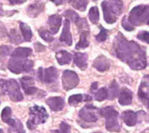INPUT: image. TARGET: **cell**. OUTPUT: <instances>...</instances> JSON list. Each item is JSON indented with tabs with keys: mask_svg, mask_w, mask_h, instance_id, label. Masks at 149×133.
Wrapping results in <instances>:
<instances>
[{
	"mask_svg": "<svg viewBox=\"0 0 149 133\" xmlns=\"http://www.w3.org/2000/svg\"><path fill=\"white\" fill-rule=\"evenodd\" d=\"M99 113L106 118V128L110 132H119L120 131V125L118 121L119 113L113 107L108 106L101 109Z\"/></svg>",
	"mask_w": 149,
	"mask_h": 133,
	"instance_id": "2",
	"label": "cell"
},
{
	"mask_svg": "<svg viewBox=\"0 0 149 133\" xmlns=\"http://www.w3.org/2000/svg\"><path fill=\"white\" fill-rule=\"evenodd\" d=\"M84 99L83 95L81 94H76V95H72L68 98V103L71 106H76L79 103H80Z\"/></svg>",
	"mask_w": 149,
	"mask_h": 133,
	"instance_id": "31",
	"label": "cell"
},
{
	"mask_svg": "<svg viewBox=\"0 0 149 133\" xmlns=\"http://www.w3.org/2000/svg\"><path fill=\"white\" fill-rule=\"evenodd\" d=\"M100 32H99V34L95 36V39L98 42H103L108 37V31L105 29L102 25H100Z\"/></svg>",
	"mask_w": 149,
	"mask_h": 133,
	"instance_id": "36",
	"label": "cell"
},
{
	"mask_svg": "<svg viewBox=\"0 0 149 133\" xmlns=\"http://www.w3.org/2000/svg\"><path fill=\"white\" fill-rule=\"evenodd\" d=\"M67 1H68V0H67Z\"/></svg>",
	"mask_w": 149,
	"mask_h": 133,
	"instance_id": "52",
	"label": "cell"
},
{
	"mask_svg": "<svg viewBox=\"0 0 149 133\" xmlns=\"http://www.w3.org/2000/svg\"><path fill=\"white\" fill-rule=\"evenodd\" d=\"M56 59L59 65H66L72 61V55L69 52L62 50V51H58L56 53Z\"/></svg>",
	"mask_w": 149,
	"mask_h": 133,
	"instance_id": "21",
	"label": "cell"
},
{
	"mask_svg": "<svg viewBox=\"0 0 149 133\" xmlns=\"http://www.w3.org/2000/svg\"><path fill=\"white\" fill-rule=\"evenodd\" d=\"M139 99L145 104L146 107L148 106L149 101V77L148 75H145L143 78L138 91Z\"/></svg>",
	"mask_w": 149,
	"mask_h": 133,
	"instance_id": "10",
	"label": "cell"
},
{
	"mask_svg": "<svg viewBox=\"0 0 149 133\" xmlns=\"http://www.w3.org/2000/svg\"><path fill=\"white\" fill-rule=\"evenodd\" d=\"M26 2V0H9V3L12 5L14 4H23Z\"/></svg>",
	"mask_w": 149,
	"mask_h": 133,
	"instance_id": "44",
	"label": "cell"
},
{
	"mask_svg": "<svg viewBox=\"0 0 149 133\" xmlns=\"http://www.w3.org/2000/svg\"><path fill=\"white\" fill-rule=\"evenodd\" d=\"M97 85H98V83L97 82H94V83H93L92 84V88H91V91L93 92V91H94L96 89H97Z\"/></svg>",
	"mask_w": 149,
	"mask_h": 133,
	"instance_id": "47",
	"label": "cell"
},
{
	"mask_svg": "<svg viewBox=\"0 0 149 133\" xmlns=\"http://www.w3.org/2000/svg\"><path fill=\"white\" fill-rule=\"evenodd\" d=\"M68 2L75 9H77L80 11H85L87 7V4H88L87 0H68Z\"/></svg>",
	"mask_w": 149,
	"mask_h": 133,
	"instance_id": "27",
	"label": "cell"
},
{
	"mask_svg": "<svg viewBox=\"0 0 149 133\" xmlns=\"http://www.w3.org/2000/svg\"><path fill=\"white\" fill-rule=\"evenodd\" d=\"M101 7L103 10V14H104V19L107 24H114L117 21V18L115 17V15L112 12L107 1L104 0L101 3Z\"/></svg>",
	"mask_w": 149,
	"mask_h": 133,
	"instance_id": "17",
	"label": "cell"
},
{
	"mask_svg": "<svg viewBox=\"0 0 149 133\" xmlns=\"http://www.w3.org/2000/svg\"><path fill=\"white\" fill-rule=\"evenodd\" d=\"M107 98V89L106 88H101L95 94V99L99 102L104 101Z\"/></svg>",
	"mask_w": 149,
	"mask_h": 133,
	"instance_id": "37",
	"label": "cell"
},
{
	"mask_svg": "<svg viewBox=\"0 0 149 133\" xmlns=\"http://www.w3.org/2000/svg\"><path fill=\"white\" fill-rule=\"evenodd\" d=\"M48 118V113L44 107L34 105L30 108V119L27 121V127L34 130L37 125L44 124Z\"/></svg>",
	"mask_w": 149,
	"mask_h": 133,
	"instance_id": "5",
	"label": "cell"
},
{
	"mask_svg": "<svg viewBox=\"0 0 149 133\" xmlns=\"http://www.w3.org/2000/svg\"><path fill=\"white\" fill-rule=\"evenodd\" d=\"M62 18L58 14H53L49 17L48 18V26H49V32L51 34H56L61 25Z\"/></svg>",
	"mask_w": 149,
	"mask_h": 133,
	"instance_id": "13",
	"label": "cell"
},
{
	"mask_svg": "<svg viewBox=\"0 0 149 133\" xmlns=\"http://www.w3.org/2000/svg\"><path fill=\"white\" fill-rule=\"evenodd\" d=\"M9 38H10V42L14 43V44H20L21 42H23V39L21 38V36L18 34L17 31L16 29H12L10 31V33H9Z\"/></svg>",
	"mask_w": 149,
	"mask_h": 133,
	"instance_id": "30",
	"label": "cell"
},
{
	"mask_svg": "<svg viewBox=\"0 0 149 133\" xmlns=\"http://www.w3.org/2000/svg\"><path fill=\"white\" fill-rule=\"evenodd\" d=\"M96 110H97V108L95 106L86 105L79 110V116L85 122L94 123L98 120V116L96 114Z\"/></svg>",
	"mask_w": 149,
	"mask_h": 133,
	"instance_id": "9",
	"label": "cell"
},
{
	"mask_svg": "<svg viewBox=\"0 0 149 133\" xmlns=\"http://www.w3.org/2000/svg\"><path fill=\"white\" fill-rule=\"evenodd\" d=\"M0 33L3 34V35H4L6 33V29H5L4 25L3 24H1V23H0Z\"/></svg>",
	"mask_w": 149,
	"mask_h": 133,
	"instance_id": "45",
	"label": "cell"
},
{
	"mask_svg": "<svg viewBox=\"0 0 149 133\" xmlns=\"http://www.w3.org/2000/svg\"><path fill=\"white\" fill-rule=\"evenodd\" d=\"M58 70L54 67H50L45 69H44L43 68H39L37 74L38 80L46 84L54 82L58 79Z\"/></svg>",
	"mask_w": 149,
	"mask_h": 133,
	"instance_id": "7",
	"label": "cell"
},
{
	"mask_svg": "<svg viewBox=\"0 0 149 133\" xmlns=\"http://www.w3.org/2000/svg\"><path fill=\"white\" fill-rule=\"evenodd\" d=\"M119 94H120L119 85H118L117 82L115 80H113L112 82V83L110 84V87L107 90V98L109 100H113L119 96Z\"/></svg>",
	"mask_w": 149,
	"mask_h": 133,
	"instance_id": "24",
	"label": "cell"
},
{
	"mask_svg": "<svg viewBox=\"0 0 149 133\" xmlns=\"http://www.w3.org/2000/svg\"><path fill=\"white\" fill-rule=\"evenodd\" d=\"M38 33H39L40 37H41V38L45 41V42L50 43V42H52V41L53 40V37H52V35L50 33V32H49V31L45 30V28H40V29L38 30Z\"/></svg>",
	"mask_w": 149,
	"mask_h": 133,
	"instance_id": "34",
	"label": "cell"
},
{
	"mask_svg": "<svg viewBox=\"0 0 149 133\" xmlns=\"http://www.w3.org/2000/svg\"><path fill=\"white\" fill-rule=\"evenodd\" d=\"M50 1H52V3H54L56 5H60L63 3V0H50Z\"/></svg>",
	"mask_w": 149,
	"mask_h": 133,
	"instance_id": "46",
	"label": "cell"
},
{
	"mask_svg": "<svg viewBox=\"0 0 149 133\" xmlns=\"http://www.w3.org/2000/svg\"><path fill=\"white\" fill-rule=\"evenodd\" d=\"M87 59L88 54L83 53H75L73 54V62L75 65L82 71L86 70L87 68Z\"/></svg>",
	"mask_w": 149,
	"mask_h": 133,
	"instance_id": "15",
	"label": "cell"
},
{
	"mask_svg": "<svg viewBox=\"0 0 149 133\" xmlns=\"http://www.w3.org/2000/svg\"><path fill=\"white\" fill-rule=\"evenodd\" d=\"M34 47H35V50H36L37 52H43V51L45 50V46H43V45H42L41 43H39V42H36V43L34 44Z\"/></svg>",
	"mask_w": 149,
	"mask_h": 133,
	"instance_id": "43",
	"label": "cell"
},
{
	"mask_svg": "<svg viewBox=\"0 0 149 133\" xmlns=\"http://www.w3.org/2000/svg\"><path fill=\"white\" fill-rule=\"evenodd\" d=\"M63 15H64L65 18H67L66 19H68L69 21L71 20V21H72L73 23H77L78 20H79V18H80L74 11H72V10H66L65 11H64Z\"/></svg>",
	"mask_w": 149,
	"mask_h": 133,
	"instance_id": "32",
	"label": "cell"
},
{
	"mask_svg": "<svg viewBox=\"0 0 149 133\" xmlns=\"http://www.w3.org/2000/svg\"><path fill=\"white\" fill-rule=\"evenodd\" d=\"M70 27H71L70 21L68 19H65V22H64L63 31H62V33H61L60 38H59L60 41L64 42L68 46L72 45V33H71Z\"/></svg>",
	"mask_w": 149,
	"mask_h": 133,
	"instance_id": "12",
	"label": "cell"
},
{
	"mask_svg": "<svg viewBox=\"0 0 149 133\" xmlns=\"http://www.w3.org/2000/svg\"><path fill=\"white\" fill-rule=\"evenodd\" d=\"M11 109L10 107H5L2 113H1V118H2V120L7 124V122L11 118Z\"/></svg>",
	"mask_w": 149,
	"mask_h": 133,
	"instance_id": "38",
	"label": "cell"
},
{
	"mask_svg": "<svg viewBox=\"0 0 149 133\" xmlns=\"http://www.w3.org/2000/svg\"><path fill=\"white\" fill-rule=\"evenodd\" d=\"M5 14V12H4V11L3 10V7H2V4L0 3V17L1 16H3Z\"/></svg>",
	"mask_w": 149,
	"mask_h": 133,
	"instance_id": "48",
	"label": "cell"
},
{
	"mask_svg": "<svg viewBox=\"0 0 149 133\" xmlns=\"http://www.w3.org/2000/svg\"><path fill=\"white\" fill-rule=\"evenodd\" d=\"M32 53V50L29 47H17L11 53L10 57L19 58V59H27Z\"/></svg>",
	"mask_w": 149,
	"mask_h": 133,
	"instance_id": "20",
	"label": "cell"
},
{
	"mask_svg": "<svg viewBox=\"0 0 149 133\" xmlns=\"http://www.w3.org/2000/svg\"><path fill=\"white\" fill-rule=\"evenodd\" d=\"M89 35V32H80V39L79 41L76 45V49L80 50V49H85L89 46V41L87 39Z\"/></svg>",
	"mask_w": 149,
	"mask_h": 133,
	"instance_id": "26",
	"label": "cell"
},
{
	"mask_svg": "<svg viewBox=\"0 0 149 133\" xmlns=\"http://www.w3.org/2000/svg\"><path fill=\"white\" fill-rule=\"evenodd\" d=\"M0 90L3 94L8 95L13 102H19L24 98L19 85L14 79L0 80Z\"/></svg>",
	"mask_w": 149,
	"mask_h": 133,
	"instance_id": "3",
	"label": "cell"
},
{
	"mask_svg": "<svg viewBox=\"0 0 149 133\" xmlns=\"http://www.w3.org/2000/svg\"><path fill=\"white\" fill-rule=\"evenodd\" d=\"M0 133H3V130H1V129H0Z\"/></svg>",
	"mask_w": 149,
	"mask_h": 133,
	"instance_id": "49",
	"label": "cell"
},
{
	"mask_svg": "<svg viewBox=\"0 0 149 133\" xmlns=\"http://www.w3.org/2000/svg\"><path fill=\"white\" fill-rule=\"evenodd\" d=\"M24 93H25L26 95H34V94H36V93L38 92V89L35 88V87L33 86V87H30V88L26 89L24 90Z\"/></svg>",
	"mask_w": 149,
	"mask_h": 133,
	"instance_id": "42",
	"label": "cell"
},
{
	"mask_svg": "<svg viewBox=\"0 0 149 133\" xmlns=\"http://www.w3.org/2000/svg\"><path fill=\"white\" fill-rule=\"evenodd\" d=\"M88 18L93 24H98L100 20V11L97 6H93L90 9L88 13Z\"/></svg>",
	"mask_w": 149,
	"mask_h": 133,
	"instance_id": "28",
	"label": "cell"
},
{
	"mask_svg": "<svg viewBox=\"0 0 149 133\" xmlns=\"http://www.w3.org/2000/svg\"><path fill=\"white\" fill-rule=\"evenodd\" d=\"M122 118H123L125 124L127 126H134L137 124V121H138L137 113H135V112H134L132 110H127V111L123 112Z\"/></svg>",
	"mask_w": 149,
	"mask_h": 133,
	"instance_id": "19",
	"label": "cell"
},
{
	"mask_svg": "<svg viewBox=\"0 0 149 133\" xmlns=\"http://www.w3.org/2000/svg\"><path fill=\"white\" fill-rule=\"evenodd\" d=\"M95 133H100V132H95Z\"/></svg>",
	"mask_w": 149,
	"mask_h": 133,
	"instance_id": "51",
	"label": "cell"
},
{
	"mask_svg": "<svg viewBox=\"0 0 149 133\" xmlns=\"http://www.w3.org/2000/svg\"><path fill=\"white\" fill-rule=\"evenodd\" d=\"M46 104L50 107L52 110L60 111L63 110L65 106V102H64V99L59 96H53L46 100Z\"/></svg>",
	"mask_w": 149,
	"mask_h": 133,
	"instance_id": "16",
	"label": "cell"
},
{
	"mask_svg": "<svg viewBox=\"0 0 149 133\" xmlns=\"http://www.w3.org/2000/svg\"><path fill=\"white\" fill-rule=\"evenodd\" d=\"M93 66L98 71L105 72V71L109 69L110 61H109V59H107L105 55H100L94 60V61L93 63Z\"/></svg>",
	"mask_w": 149,
	"mask_h": 133,
	"instance_id": "14",
	"label": "cell"
},
{
	"mask_svg": "<svg viewBox=\"0 0 149 133\" xmlns=\"http://www.w3.org/2000/svg\"><path fill=\"white\" fill-rule=\"evenodd\" d=\"M79 78L74 71L65 70L62 75V85L65 90H71L78 86Z\"/></svg>",
	"mask_w": 149,
	"mask_h": 133,
	"instance_id": "8",
	"label": "cell"
},
{
	"mask_svg": "<svg viewBox=\"0 0 149 133\" xmlns=\"http://www.w3.org/2000/svg\"><path fill=\"white\" fill-rule=\"evenodd\" d=\"M11 46H0V67L3 66V61H4V59L10 55L11 53Z\"/></svg>",
	"mask_w": 149,
	"mask_h": 133,
	"instance_id": "29",
	"label": "cell"
},
{
	"mask_svg": "<svg viewBox=\"0 0 149 133\" xmlns=\"http://www.w3.org/2000/svg\"><path fill=\"white\" fill-rule=\"evenodd\" d=\"M44 9H45V3L41 0H38L37 2L30 4L26 9V12L29 17L36 18L44 11Z\"/></svg>",
	"mask_w": 149,
	"mask_h": 133,
	"instance_id": "11",
	"label": "cell"
},
{
	"mask_svg": "<svg viewBox=\"0 0 149 133\" xmlns=\"http://www.w3.org/2000/svg\"><path fill=\"white\" fill-rule=\"evenodd\" d=\"M7 124L10 125L9 132H13L16 133H25V131H24V126H23V124L19 120L10 118L7 122Z\"/></svg>",
	"mask_w": 149,
	"mask_h": 133,
	"instance_id": "22",
	"label": "cell"
},
{
	"mask_svg": "<svg viewBox=\"0 0 149 133\" xmlns=\"http://www.w3.org/2000/svg\"><path fill=\"white\" fill-rule=\"evenodd\" d=\"M137 38L146 43H148L149 39H148V31H143V32H141L138 35H137Z\"/></svg>",
	"mask_w": 149,
	"mask_h": 133,
	"instance_id": "41",
	"label": "cell"
},
{
	"mask_svg": "<svg viewBox=\"0 0 149 133\" xmlns=\"http://www.w3.org/2000/svg\"><path fill=\"white\" fill-rule=\"evenodd\" d=\"M58 133H71V127L65 122H62L59 125V130Z\"/></svg>",
	"mask_w": 149,
	"mask_h": 133,
	"instance_id": "40",
	"label": "cell"
},
{
	"mask_svg": "<svg viewBox=\"0 0 149 133\" xmlns=\"http://www.w3.org/2000/svg\"><path fill=\"white\" fill-rule=\"evenodd\" d=\"M76 24H77L79 31L80 32H89V25H88L87 20L86 18H79V19L78 20V22Z\"/></svg>",
	"mask_w": 149,
	"mask_h": 133,
	"instance_id": "35",
	"label": "cell"
},
{
	"mask_svg": "<svg viewBox=\"0 0 149 133\" xmlns=\"http://www.w3.org/2000/svg\"><path fill=\"white\" fill-rule=\"evenodd\" d=\"M19 27L24 37L23 39L25 41H31V37H32V32H31V27L24 22H19Z\"/></svg>",
	"mask_w": 149,
	"mask_h": 133,
	"instance_id": "25",
	"label": "cell"
},
{
	"mask_svg": "<svg viewBox=\"0 0 149 133\" xmlns=\"http://www.w3.org/2000/svg\"><path fill=\"white\" fill-rule=\"evenodd\" d=\"M127 18L133 25H141L143 24L148 25L149 19V6L148 4L135 6L130 11L129 17Z\"/></svg>",
	"mask_w": 149,
	"mask_h": 133,
	"instance_id": "4",
	"label": "cell"
},
{
	"mask_svg": "<svg viewBox=\"0 0 149 133\" xmlns=\"http://www.w3.org/2000/svg\"><path fill=\"white\" fill-rule=\"evenodd\" d=\"M113 46L116 56L133 70H141L147 68L146 51L135 41L127 40L123 34L118 33Z\"/></svg>",
	"mask_w": 149,
	"mask_h": 133,
	"instance_id": "1",
	"label": "cell"
},
{
	"mask_svg": "<svg viewBox=\"0 0 149 133\" xmlns=\"http://www.w3.org/2000/svg\"><path fill=\"white\" fill-rule=\"evenodd\" d=\"M121 25H122V27H123L126 31L131 32V31H134V26L129 22V20H128V18H127V16L123 17L122 21H121Z\"/></svg>",
	"mask_w": 149,
	"mask_h": 133,
	"instance_id": "39",
	"label": "cell"
},
{
	"mask_svg": "<svg viewBox=\"0 0 149 133\" xmlns=\"http://www.w3.org/2000/svg\"><path fill=\"white\" fill-rule=\"evenodd\" d=\"M132 101H133V92L127 88L121 89V91L119 94L120 104L123 106L130 105L132 103Z\"/></svg>",
	"mask_w": 149,
	"mask_h": 133,
	"instance_id": "18",
	"label": "cell"
},
{
	"mask_svg": "<svg viewBox=\"0 0 149 133\" xmlns=\"http://www.w3.org/2000/svg\"><path fill=\"white\" fill-rule=\"evenodd\" d=\"M108 5L113 14L120 15L123 11L122 0H108Z\"/></svg>",
	"mask_w": 149,
	"mask_h": 133,
	"instance_id": "23",
	"label": "cell"
},
{
	"mask_svg": "<svg viewBox=\"0 0 149 133\" xmlns=\"http://www.w3.org/2000/svg\"><path fill=\"white\" fill-rule=\"evenodd\" d=\"M143 133H148V130H147L146 132H143Z\"/></svg>",
	"mask_w": 149,
	"mask_h": 133,
	"instance_id": "50",
	"label": "cell"
},
{
	"mask_svg": "<svg viewBox=\"0 0 149 133\" xmlns=\"http://www.w3.org/2000/svg\"><path fill=\"white\" fill-rule=\"evenodd\" d=\"M20 83H21L22 88L24 89V90H25L26 89H28L30 87H33L34 81L30 76H24V77H22L20 79Z\"/></svg>",
	"mask_w": 149,
	"mask_h": 133,
	"instance_id": "33",
	"label": "cell"
},
{
	"mask_svg": "<svg viewBox=\"0 0 149 133\" xmlns=\"http://www.w3.org/2000/svg\"><path fill=\"white\" fill-rule=\"evenodd\" d=\"M34 63L32 61L28 59H19L12 58L9 60L8 69L13 74H20L22 72H30L32 70Z\"/></svg>",
	"mask_w": 149,
	"mask_h": 133,
	"instance_id": "6",
	"label": "cell"
}]
</instances>
